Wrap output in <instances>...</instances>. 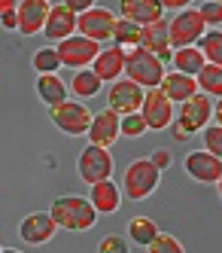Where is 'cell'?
Returning a JSON list of instances; mask_svg holds the SVG:
<instances>
[{"label": "cell", "mask_w": 222, "mask_h": 253, "mask_svg": "<svg viewBox=\"0 0 222 253\" xmlns=\"http://www.w3.org/2000/svg\"><path fill=\"white\" fill-rule=\"evenodd\" d=\"M18 6V0H3V3H0V9H15Z\"/></svg>", "instance_id": "cell-40"}, {"label": "cell", "mask_w": 222, "mask_h": 253, "mask_svg": "<svg viewBox=\"0 0 222 253\" xmlns=\"http://www.w3.org/2000/svg\"><path fill=\"white\" fill-rule=\"evenodd\" d=\"M146 131H149V125H146V119H143V113H140V110H137V113H125V116H122V137L137 140V137H143Z\"/></svg>", "instance_id": "cell-30"}, {"label": "cell", "mask_w": 222, "mask_h": 253, "mask_svg": "<svg viewBox=\"0 0 222 253\" xmlns=\"http://www.w3.org/2000/svg\"><path fill=\"white\" fill-rule=\"evenodd\" d=\"M76 31H79V15H76V12H73L67 3L52 6V12H49V22H46V31H43L49 40L61 43V40L73 37Z\"/></svg>", "instance_id": "cell-16"}, {"label": "cell", "mask_w": 222, "mask_h": 253, "mask_svg": "<svg viewBox=\"0 0 222 253\" xmlns=\"http://www.w3.org/2000/svg\"><path fill=\"white\" fill-rule=\"evenodd\" d=\"M101 88H104V80L91 67H82V70H76V74L70 77V92L76 98H95Z\"/></svg>", "instance_id": "cell-23"}, {"label": "cell", "mask_w": 222, "mask_h": 253, "mask_svg": "<svg viewBox=\"0 0 222 253\" xmlns=\"http://www.w3.org/2000/svg\"><path fill=\"white\" fill-rule=\"evenodd\" d=\"M198 85L201 92L210 95V98H222V67L219 64H204V70L198 74Z\"/></svg>", "instance_id": "cell-28"}, {"label": "cell", "mask_w": 222, "mask_h": 253, "mask_svg": "<svg viewBox=\"0 0 222 253\" xmlns=\"http://www.w3.org/2000/svg\"><path fill=\"white\" fill-rule=\"evenodd\" d=\"M198 49L207 55L210 64H219V67H222V31H216V28L207 31L204 37L198 40Z\"/></svg>", "instance_id": "cell-29"}, {"label": "cell", "mask_w": 222, "mask_h": 253, "mask_svg": "<svg viewBox=\"0 0 222 253\" xmlns=\"http://www.w3.org/2000/svg\"><path fill=\"white\" fill-rule=\"evenodd\" d=\"M116 137H122V113L107 107V110L95 113V122L88 128V143H98V147H113Z\"/></svg>", "instance_id": "cell-13"}, {"label": "cell", "mask_w": 222, "mask_h": 253, "mask_svg": "<svg viewBox=\"0 0 222 253\" xmlns=\"http://www.w3.org/2000/svg\"><path fill=\"white\" fill-rule=\"evenodd\" d=\"M161 183V168L149 159H134L131 165L125 168V177H122V189L125 195L131 198V202H143V198H149Z\"/></svg>", "instance_id": "cell-2"}, {"label": "cell", "mask_w": 222, "mask_h": 253, "mask_svg": "<svg viewBox=\"0 0 222 253\" xmlns=\"http://www.w3.org/2000/svg\"><path fill=\"white\" fill-rule=\"evenodd\" d=\"M161 92L168 95L174 104H183L192 95H198L201 85H198V77L183 74V70H171V74H164V80H161Z\"/></svg>", "instance_id": "cell-20"}, {"label": "cell", "mask_w": 222, "mask_h": 253, "mask_svg": "<svg viewBox=\"0 0 222 253\" xmlns=\"http://www.w3.org/2000/svg\"><path fill=\"white\" fill-rule=\"evenodd\" d=\"M64 3L76 12V15H82V12H88L91 6H95V0H64Z\"/></svg>", "instance_id": "cell-37"}, {"label": "cell", "mask_w": 222, "mask_h": 253, "mask_svg": "<svg viewBox=\"0 0 222 253\" xmlns=\"http://www.w3.org/2000/svg\"><path fill=\"white\" fill-rule=\"evenodd\" d=\"M49 211L55 216V223L67 232H88L98 223V208L91 205V198H85V195H73V192L58 195Z\"/></svg>", "instance_id": "cell-1"}, {"label": "cell", "mask_w": 222, "mask_h": 253, "mask_svg": "<svg viewBox=\"0 0 222 253\" xmlns=\"http://www.w3.org/2000/svg\"><path fill=\"white\" fill-rule=\"evenodd\" d=\"M171 61H174L177 70H183V74L198 77L201 70H204V64H207V55L198 46H186V49H174V58Z\"/></svg>", "instance_id": "cell-24"}, {"label": "cell", "mask_w": 222, "mask_h": 253, "mask_svg": "<svg viewBox=\"0 0 222 253\" xmlns=\"http://www.w3.org/2000/svg\"><path fill=\"white\" fill-rule=\"evenodd\" d=\"M122 192L125 189H119L113 180H98V183H91V205L98 208V213H116L119 208H122Z\"/></svg>", "instance_id": "cell-21"}, {"label": "cell", "mask_w": 222, "mask_h": 253, "mask_svg": "<svg viewBox=\"0 0 222 253\" xmlns=\"http://www.w3.org/2000/svg\"><path fill=\"white\" fill-rule=\"evenodd\" d=\"M49 116H52V122L58 125L67 137L88 134L91 122H95V116H91L79 101H61V104H55V107H49Z\"/></svg>", "instance_id": "cell-6"}, {"label": "cell", "mask_w": 222, "mask_h": 253, "mask_svg": "<svg viewBox=\"0 0 222 253\" xmlns=\"http://www.w3.org/2000/svg\"><path fill=\"white\" fill-rule=\"evenodd\" d=\"M146 250H149V253H183L186 247H183L180 238H174V235H161V232H158V238L146 247Z\"/></svg>", "instance_id": "cell-31"}, {"label": "cell", "mask_w": 222, "mask_h": 253, "mask_svg": "<svg viewBox=\"0 0 222 253\" xmlns=\"http://www.w3.org/2000/svg\"><path fill=\"white\" fill-rule=\"evenodd\" d=\"M168 25H171V46L174 49L198 46V40L207 34V22H204V15H201V9H195V6L180 9Z\"/></svg>", "instance_id": "cell-5"}, {"label": "cell", "mask_w": 222, "mask_h": 253, "mask_svg": "<svg viewBox=\"0 0 222 253\" xmlns=\"http://www.w3.org/2000/svg\"><path fill=\"white\" fill-rule=\"evenodd\" d=\"M143 98H146V88L128 77H119L116 83H110V92H107V107L119 110L122 116L125 113H137L143 107Z\"/></svg>", "instance_id": "cell-10"}, {"label": "cell", "mask_w": 222, "mask_h": 253, "mask_svg": "<svg viewBox=\"0 0 222 253\" xmlns=\"http://www.w3.org/2000/svg\"><path fill=\"white\" fill-rule=\"evenodd\" d=\"M186 174L198 183H219L222 180V159L210 150H198L186 156Z\"/></svg>", "instance_id": "cell-14"}, {"label": "cell", "mask_w": 222, "mask_h": 253, "mask_svg": "<svg viewBox=\"0 0 222 253\" xmlns=\"http://www.w3.org/2000/svg\"><path fill=\"white\" fill-rule=\"evenodd\" d=\"M152 162H155L161 171H168V168L174 165V156H171L168 150H155V153H152Z\"/></svg>", "instance_id": "cell-36"}, {"label": "cell", "mask_w": 222, "mask_h": 253, "mask_svg": "<svg viewBox=\"0 0 222 253\" xmlns=\"http://www.w3.org/2000/svg\"><path fill=\"white\" fill-rule=\"evenodd\" d=\"M31 67L37 70V74H58V70L64 67V61H61V55H58V46H43V49H37L34 58H31Z\"/></svg>", "instance_id": "cell-26"}, {"label": "cell", "mask_w": 222, "mask_h": 253, "mask_svg": "<svg viewBox=\"0 0 222 253\" xmlns=\"http://www.w3.org/2000/svg\"><path fill=\"white\" fill-rule=\"evenodd\" d=\"M125 64H128V52L122 46H107V49H101V55L95 58L91 70L104 83H116L119 77H125Z\"/></svg>", "instance_id": "cell-17"}, {"label": "cell", "mask_w": 222, "mask_h": 253, "mask_svg": "<svg viewBox=\"0 0 222 253\" xmlns=\"http://www.w3.org/2000/svg\"><path fill=\"white\" fill-rule=\"evenodd\" d=\"M216 3H222V0H216Z\"/></svg>", "instance_id": "cell-42"}, {"label": "cell", "mask_w": 222, "mask_h": 253, "mask_svg": "<svg viewBox=\"0 0 222 253\" xmlns=\"http://www.w3.org/2000/svg\"><path fill=\"white\" fill-rule=\"evenodd\" d=\"M140 113H143L146 125H149V131H164V128H171V122H174V101L161 92V85L146 88Z\"/></svg>", "instance_id": "cell-9"}, {"label": "cell", "mask_w": 222, "mask_h": 253, "mask_svg": "<svg viewBox=\"0 0 222 253\" xmlns=\"http://www.w3.org/2000/svg\"><path fill=\"white\" fill-rule=\"evenodd\" d=\"M61 226L55 223V216L52 211H37V213H28L22 223H18V238H22L25 244H34V247H40V244H49L55 238V232H58Z\"/></svg>", "instance_id": "cell-11"}, {"label": "cell", "mask_w": 222, "mask_h": 253, "mask_svg": "<svg viewBox=\"0 0 222 253\" xmlns=\"http://www.w3.org/2000/svg\"><path fill=\"white\" fill-rule=\"evenodd\" d=\"M201 15H204L207 28H222V3H216V0H207V3L198 6Z\"/></svg>", "instance_id": "cell-33"}, {"label": "cell", "mask_w": 222, "mask_h": 253, "mask_svg": "<svg viewBox=\"0 0 222 253\" xmlns=\"http://www.w3.org/2000/svg\"><path fill=\"white\" fill-rule=\"evenodd\" d=\"M101 43L85 37V34H73V37L61 40L58 43V55L64 61V67H73V70H82V67H91L95 58L101 55Z\"/></svg>", "instance_id": "cell-7"}, {"label": "cell", "mask_w": 222, "mask_h": 253, "mask_svg": "<svg viewBox=\"0 0 222 253\" xmlns=\"http://www.w3.org/2000/svg\"><path fill=\"white\" fill-rule=\"evenodd\" d=\"M140 37H143V25L131 22V19H119L116 25V46H122L125 52H131V49H140Z\"/></svg>", "instance_id": "cell-27"}, {"label": "cell", "mask_w": 222, "mask_h": 253, "mask_svg": "<svg viewBox=\"0 0 222 253\" xmlns=\"http://www.w3.org/2000/svg\"><path fill=\"white\" fill-rule=\"evenodd\" d=\"M140 46L149 49V52H155V55L168 64V61L174 58V52H171V25L164 22V19H158V22H152V25H143Z\"/></svg>", "instance_id": "cell-18"}, {"label": "cell", "mask_w": 222, "mask_h": 253, "mask_svg": "<svg viewBox=\"0 0 222 253\" xmlns=\"http://www.w3.org/2000/svg\"><path fill=\"white\" fill-rule=\"evenodd\" d=\"M161 3H164V9L180 12V9H189V3H195V0H161Z\"/></svg>", "instance_id": "cell-38"}, {"label": "cell", "mask_w": 222, "mask_h": 253, "mask_svg": "<svg viewBox=\"0 0 222 253\" xmlns=\"http://www.w3.org/2000/svg\"><path fill=\"white\" fill-rule=\"evenodd\" d=\"M0 19H3L6 31H18V6L15 9H0Z\"/></svg>", "instance_id": "cell-35"}, {"label": "cell", "mask_w": 222, "mask_h": 253, "mask_svg": "<svg viewBox=\"0 0 222 253\" xmlns=\"http://www.w3.org/2000/svg\"><path fill=\"white\" fill-rule=\"evenodd\" d=\"M116 25H119V19L104 6H91L88 12L79 15V34H85V37L98 40V43L113 40L116 37Z\"/></svg>", "instance_id": "cell-12"}, {"label": "cell", "mask_w": 222, "mask_h": 253, "mask_svg": "<svg viewBox=\"0 0 222 253\" xmlns=\"http://www.w3.org/2000/svg\"><path fill=\"white\" fill-rule=\"evenodd\" d=\"M125 77L140 83L143 88H158L164 80V61L149 49H131L128 52V64H125Z\"/></svg>", "instance_id": "cell-4"}, {"label": "cell", "mask_w": 222, "mask_h": 253, "mask_svg": "<svg viewBox=\"0 0 222 253\" xmlns=\"http://www.w3.org/2000/svg\"><path fill=\"white\" fill-rule=\"evenodd\" d=\"M98 250H101V253H125L128 247H125V241L119 238V235H110V238H104V241L98 244Z\"/></svg>", "instance_id": "cell-34"}, {"label": "cell", "mask_w": 222, "mask_h": 253, "mask_svg": "<svg viewBox=\"0 0 222 253\" xmlns=\"http://www.w3.org/2000/svg\"><path fill=\"white\" fill-rule=\"evenodd\" d=\"M213 116H216V122L222 125V98H216V104H213Z\"/></svg>", "instance_id": "cell-39"}, {"label": "cell", "mask_w": 222, "mask_h": 253, "mask_svg": "<svg viewBox=\"0 0 222 253\" xmlns=\"http://www.w3.org/2000/svg\"><path fill=\"white\" fill-rule=\"evenodd\" d=\"M76 171L82 177V183H98V180H107L113 174V156H110V147H98V143H88V147L79 153Z\"/></svg>", "instance_id": "cell-8"}, {"label": "cell", "mask_w": 222, "mask_h": 253, "mask_svg": "<svg viewBox=\"0 0 222 253\" xmlns=\"http://www.w3.org/2000/svg\"><path fill=\"white\" fill-rule=\"evenodd\" d=\"M213 116V98L198 92L192 95L189 101L180 104V116H177V125H174V137L177 140H186L189 134H198L207 128V122Z\"/></svg>", "instance_id": "cell-3"}, {"label": "cell", "mask_w": 222, "mask_h": 253, "mask_svg": "<svg viewBox=\"0 0 222 253\" xmlns=\"http://www.w3.org/2000/svg\"><path fill=\"white\" fill-rule=\"evenodd\" d=\"M37 95H40L43 104L55 107V104L67 101V83L58 74H40L37 77Z\"/></svg>", "instance_id": "cell-22"}, {"label": "cell", "mask_w": 222, "mask_h": 253, "mask_svg": "<svg viewBox=\"0 0 222 253\" xmlns=\"http://www.w3.org/2000/svg\"><path fill=\"white\" fill-rule=\"evenodd\" d=\"M122 19H131L137 25H152L164 19V3L161 0H119Z\"/></svg>", "instance_id": "cell-19"}, {"label": "cell", "mask_w": 222, "mask_h": 253, "mask_svg": "<svg viewBox=\"0 0 222 253\" xmlns=\"http://www.w3.org/2000/svg\"><path fill=\"white\" fill-rule=\"evenodd\" d=\"M219 198H222V180H219Z\"/></svg>", "instance_id": "cell-41"}, {"label": "cell", "mask_w": 222, "mask_h": 253, "mask_svg": "<svg viewBox=\"0 0 222 253\" xmlns=\"http://www.w3.org/2000/svg\"><path fill=\"white\" fill-rule=\"evenodd\" d=\"M201 137H204V150H210L213 156L222 159V125H207L204 131H201Z\"/></svg>", "instance_id": "cell-32"}, {"label": "cell", "mask_w": 222, "mask_h": 253, "mask_svg": "<svg viewBox=\"0 0 222 253\" xmlns=\"http://www.w3.org/2000/svg\"><path fill=\"white\" fill-rule=\"evenodd\" d=\"M128 238H131L134 244H140V247H149L158 238L155 220H149V216H134V220L128 223Z\"/></svg>", "instance_id": "cell-25"}, {"label": "cell", "mask_w": 222, "mask_h": 253, "mask_svg": "<svg viewBox=\"0 0 222 253\" xmlns=\"http://www.w3.org/2000/svg\"><path fill=\"white\" fill-rule=\"evenodd\" d=\"M49 12H52L49 0H18V31H22L25 37L46 31Z\"/></svg>", "instance_id": "cell-15"}]
</instances>
